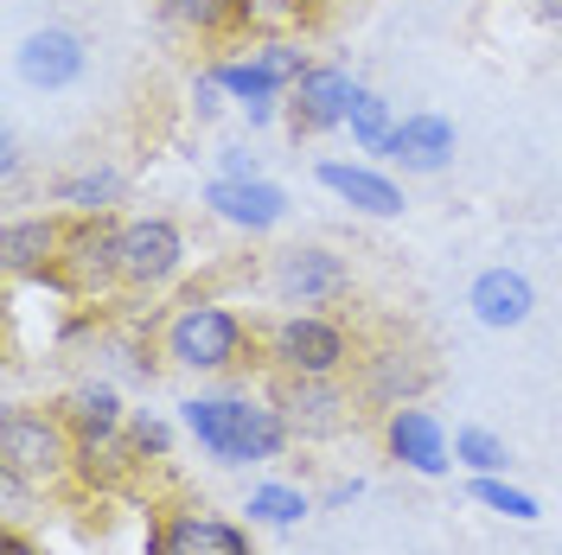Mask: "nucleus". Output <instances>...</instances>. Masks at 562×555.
<instances>
[{"label": "nucleus", "mask_w": 562, "mask_h": 555, "mask_svg": "<svg viewBox=\"0 0 562 555\" xmlns=\"http://www.w3.org/2000/svg\"><path fill=\"white\" fill-rule=\"evenodd\" d=\"M179 428L211 453L217 466H269L294 448V428L281 421L269 396H244V389H205L179 403Z\"/></svg>", "instance_id": "nucleus-1"}, {"label": "nucleus", "mask_w": 562, "mask_h": 555, "mask_svg": "<svg viewBox=\"0 0 562 555\" xmlns=\"http://www.w3.org/2000/svg\"><path fill=\"white\" fill-rule=\"evenodd\" d=\"M256 332H262V326H249L231 301H217V294H186V301L160 319L154 351H160L173 371H192V377H231V371H244L249 358H262Z\"/></svg>", "instance_id": "nucleus-2"}, {"label": "nucleus", "mask_w": 562, "mask_h": 555, "mask_svg": "<svg viewBox=\"0 0 562 555\" xmlns=\"http://www.w3.org/2000/svg\"><path fill=\"white\" fill-rule=\"evenodd\" d=\"M256 346H262L269 377H351V364L364 351L339 313H307V307L276 313L256 332Z\"/></svg>", "instance_id": "nucleus-3"}, {"label": "nucleus", "mask_w": 562, "mask_h": 555, "mask_svg": "<svg viewBox=\"0 0 562 555\" xmlns=\"http://www.w3.org/2000/svg\"><path fill=\"white\" fill-rule=\"evenodd\" d=\"M77 466V434L70 421L38 403H7L0 409V473L20 479L26 491H58Z\"/></svg>", "instance_id": "nucleus-4"}, {"label": "nucleus", "mask_w": 562, "mask_h": 555, "mask_svg": "<svg viewBox=\"0 0 562 555\" xmlns=\"http://www.w3.org/2000/svg\"><path fill=\"white\" fill-rule=\"evenodd\" d=\"M70 217V211H65ZM65 301L97 307L109 294H122V217L115 211H90V217H70L65 224V249L52 262V275L38 281Z\"/></svg>", "instance_id": "nucleus-5"}, {"label": "nucleus", "mask_w": 562, "mask_h": 555, "mask_svg": "<svg viewBox=\"0 0 562 555\" xmlns=\"http://www.w3.org/2000/svg\"><path fill=\"white\" fill-rule=\"evenodd\" d=\"M269 403L294 428V441H307V448L346 441L358 428V416H364L351 377H269Z\"/></svg>", "instance_id": "nucleus-6"}, {"label": "nucleus", "mask_w": 562, "mask_h": 555, "mask_svg": "<svg viewBox=\"0 0 562 555\" xmlns=\"http://www.w3.org/2000/svg\"><path fill=\"white\" fill-rule=\"evenodd\" d=\"M192 262V243L167 211L122 217V294H167Z\"/></svg>", "instance_id": "nucleus-7"}, {"label": "nucleus", "mask_w": 562, "mask_h": 555, "mask_svg": "<svg viewBox=\"0 0 562 555\" xmlns=\"http://www.w3.org/2000/svg\"><path fill=\"white\" fill-rule=\"evenodd\" d=\"M269 287L281 307H307V313H333L351 294V262L326 243H294L276 249L269 262Z\"/></svg>", "instance_id": "nucleus-8"}, {"label": "nucleus", "mask_w": 562, "mask_h": 555, "mask_svg": "<svg viewBox=\"0 0 562 555\" xmlns=\"http://www.w3.org/2000/svg\"><path fill=\"white\" fill-rule=\"evenodd\" d=\"M428 383H435V364H428L416 346H403V339L364 346L358 364H351V389H358V403H364L371 416H390V409H403V403H422Z\"/></svg>", "instance_id": "nucleus-9"}, {"label": "nucleus", "mask_w": 562, "mask_h": 555, "mask_svg": "<svg viewBox=\"0 0 562 555\" xmlns=\"http://www.w3.org/2000/svg\"><path fill=\"white\" fill-rule=\"evenodd\" d=\"M358 90H364V83H358L346 65H314L294 90H288V103H281L288 135L294 140H319V135H333V128H346Z\"/></svg>", "instance_id": "nucleus-10"}, {"label": "nucleus", "mask_w": 562, "mask_h": 555, "mask_svg": "<svg viewBox=\"0 0 562 555\" xmlns=\"http://www.w3.org/2000/svg\"><path fill=\"white\" fill-rule=\"evenodd\" d=\"M13 70H20L26 90L58 97V90H70V83H83V70H90V45H83L77 26H33V33L13 45Z\"/></svg>", "instance_id": "nucleus-11"}, {"label": "nucleus", "mask_w": 562, "mask_h": 555, "mask_svg": "<svg viewBox=\"0 0 562 555\" xmlns=\"http://www.w3.org/2000/svg\"><path fill=\"white\" fill-rule=\"evenodd\" d=\"M384 453L403 466V473H422V479H448L454 473V441L435 409L422 403H403L384 416Z\"/></svg>", "instance_id": "nucleus-12"}, {"label": "nucleus", "mask_w": 562, "mask_h": 555, "mask_svg": "<svg viewBox=\"0 0 562 555\" xmlns=\"http://www.w3.org/2000/svg\"><path fill=\"white\" fill-rule=\"evenodd\" d=\"M147 555H256L244 523L211 511H160L147 523Z\"/></svg>", "instance_id": "nucleus-13"}, {"label": "nucleus", "mask_w": 562, "mask_h": 555, "mask_svg": "<svg viewBox=\"0 0 562 555\" xmlns=\"http://www.w3.org/2000/svg\"><path fill=\"white\" fill-rule=\"evenodd\" d=\"M205 211L217 224H231V230H244V237H269L288 224V185L276 179H211L205 185Z\"/></svg>", "instance_id": "nucleus-14"}, {"label": "nucleus", "mask_w": 562, "mask_h": 555, "mask_svg": "<svg viewBox=\"0 0 562 555\" xmlns=\"http://www.w3.org/2000/svg\"><path fill=\"white\" fill-rule=\"evenodd\" d=\"M65 211H26V217H7L0 230V269L13 281H45L58 249H65Z\"/></svg>", "instance_id": "nucleus-15"}, {"label": "nucleus", "mask_w": 562, "mask_h": 555, "mask_svg": "<svg viewBox=\"0 0 562 555\" xmlns=\"http://www.w3.org/2000/svg\"><path fill=\"white\" fill-rule=\"evenodd\" d=\"M314 179L339 199V205L364 211V217H403V185L384 173V167H371V160H314Z\"/></svg>", "instance_id": "nucleus-16"}, {"label": "nucleus", "mask_w": 562, "mask_h": 555, "mask_svg": "<svg viewBox=\"0 0 562 555\" xmlns=\"http://www.w3.org/2000/svg\"><path fill=\"white\" fill-rule=\"evenodd\" d=\"M467 313L486 326V332H518L530 326V313H537V287H530L525 269H480L473 287H467Z\"/></svg>", "instance_id": "nucleus-17"}, {"label": "nucleus", "mask_w": 562, "mask_h": 555, "mask_svg": "<svg viewBox=\"0 0 562 555\" xmlns=\"http://www.w3.org/2000/svg\"><path fill=\"white\" fill-rule=\"evenodd\" d=\"M454 122L448 115H435V109H416V115H403L396 122V135L384 140V154L378 160H390V167H403V173H441L448 160H454Z\"/></svg>", "instance_id": "nucleus-18"}, {"label": "nucleus", "mask_w": 562, "mask_h": 555, "mask_svg": "<svg viewBox=\"0 0 562 555\" xmlns=\"http://www.w3.org/2000/svg\"><path fill=\"white\" fill-rule=\"evenodd\" d=\"M58 416L70 421V434H77V441H103V434H122L135 409L122 403V389H115L109 377H83L65 403H58Z\"/></svg>", "instance_id": "nucleus-19"}, {"label": "nucleus", "mask_w": 562, "mask_h": 555, "mask_svg": "<svg viewBox=\"0 0 562 555\" xmlns=\"http://www.w3.org/2000/svg\"><path fill=\"white\" fill-rule=\"evenodd\" d=\"M211 70H217L224 97L249 115V128H269V122L281 115V103H288V90H281L276 77L262 70V58H256V52H249V58H217Z\"/></svg>", "instance_id": "nucleus-20"}, {"label": "nucleus", "mask_w": 562, "mask_h": 555, "mask_svg": "<svg viewBox=\"0 0 562 555\" xmlns=\"http://www.w3.org/2000/svg\"><path fill=\"white\" fill-rule=\"evenodd\" d=\"M140 466H147V460L135 453L128 428H122V434H103V441H77V466H70V479H77L83 491H122Z\"/></svg>", "instance_id": "nucleus-21"}, {"label": "nucleus", "mask_w": 562, "mask_h": 555, "mask_svg": "<svg viewBox=\"0 0 562 555\" xmlns=\"http://www.w3.org/2000/svg\"><path fill=\"white\" fill-rule=\"evenodd\" d=\"M128 199V179L115 167H83V173L52 179V205L70 211V217H90V211H115Z\"/></svg>", "instance_id": "nucleus-22"}, {"label": "nucleus", "mask_w": 562, "mask_h": 555, "mask_svg": "<svg viewBox=\"0 0 562 555\" xmlns=\"http://www.w3.org/2000/svg\"><path fill=\"white\" fill-rule=\"evenodd\" d=\"M319 498L307 486H288V479H262V486H249L244 511L249 523H262V530H294V523L314 511Z\"/></svg>", "instance_id": "nucleus-23"}, {"label": "nucleus", "mask_w": 562, "mask_h": 555, "mask_svg": "<svg viewBox=\"0 0 562 555\" xmlns=\"http://www.w3.org/2000/svg\"><path fill=\"white\" fill-rule=\"evenodd\" d=\"M301 20H307V0H237L231 38H288Z\"/></svg>", "instance_id": "nucleus-24"}, {"label": "nucleus", "mask_w": 562, "mask_h": 555, "mask_svg": "<svg viewBox=\"0 0 562 555\" xmlns=\"http://www.w3.org/2000/svg\"><path fill=\"white\" fill-rule=\"evenodd\" d=\"M231 7L237 0H154V13L192 38H231Z\"/></svg>", "instance_id": "nucleus-25"}, {"label": "nucleus", "mask_w": 562, "mask_h": 555, "mask_svg": "<svg viewBox=\"0 0 562 555\" xmlns=\"http://www.w3.org/2000/svg\"><path fill=\"white\" fill-rule=\"evenodd\" d=\"M467 491H473V505H486L492 518H505V523H537L543 518V505H537L525 486H512L505 473H473Z\"/></svg>", "instance_id": "nucleus-26"}, {"label": "nucleus", "mask_w": 562, "mask_h": 555, "mask_svg": "<svg viewBox=\"0 0 562 555\" xmlns=\"http://www.w3.org/2000/svg\"><path fill=\"white\" fill-rule=\"evenodd\" d=\"M454 466L473 479V473H512V448H505V434H492V428H454Z\"/></svg>", "instance_id": "nucleus-27"}, {"label": "nucleus", "mask_w": 562, "mask_h": 555, "mask_svg": "<svg viewBox=\"0 0 562 555\" xmlns=\"http://www.w3.org/2000/svg\"><path fill=\"white\" fill-rule=\"evenodd\" d=\"M396 122H403V115L390 109V97H378V90H358L346 128H351V140H358L364 154H384V140L396 135Z\"/></svg>", "instance_id": "nucleus-28"}, {"label": "nucleus", "mask_w": 562, "mask_h": 555, "mask_svg": "<svg viewBox=\"0 0 562 555\" xmlns=\"http://www.w3.org/2000/svg\"><path fill=\"white\" fill-rule=\"evenodd\" d=\"M249 52L262 58V70L276 77L281 90H294V83H301V77H307V70L319 65V58H314V52H307V45H301V38H294V33H288V38H256Z\"/></svg>", "instance_id": "nucleus-29"}, {"label": "nucleus", "mask_w": 562, "mask_h": 555, "mask_svg": "<svg viewBox=\"0 0 562 555\" xmlns=\"http://www.w3.org/2000/svg\"><path fill=\"white\" fill-rule=\"evenodd\" d=\"M128 441H135V453L147 466H160V460L173 453V421L154 416V409H135V416H128Z\"/></svg>", "instance_id": "nucleus-30"}, {"label": "nucleus", "mask_w": 562, "mask_h": 555, "mask_svg": "<svg viewBox=\"0 0 562 555\" xmlns=\"http://www.w3.org/2000/svg\"><path fill=\"white\" fill-rule=\"evenodd\" d=\"M224 103H231V97H224V83H217V70H199V77H192V115H199V122H211V115H224Z\"/></svg>", "instance_id": "nucleus-31"}, {"label": "nucleus", "mask_w": 562, "mask_h": 555, "mask_svg": "<svg viewBox=\"0 0 562 555\" xmlns=\"http://www.w3.org/2000/svg\"><path fill=\"white\" fill-rule=\"evenodd\" d=\"M217 179H262V154H249V147H217Z\"/></svg>", "instance_id": "nucleus-32"}, {"label": "nucleus", "mask_w": 562, "mask_h": 555, "mask_svg": "<svg viewBox=\"0 0 562 555\" xmlns=\"http://www.w3.org/2000/svg\"><path fill=\"white\" fill-rule=\"evenodd\" d=\"M0 555H52V550H45L38 536H26L20 523H7V530H0Z\"/></svg>", "instance_id": "nucleus-33"}, {"label": "nucleus", "mask_w": 562, "mask_h": 555, "mask_svg": "<svg viewBox=\"0 0 562 555\" xmlns=\"http://www.w3.org/2000/svg\"><path fill=\"white\" fill-rule=\"evenodd\" d=\"M20 167H26V154H20V135H0V179H7V185H20Z\"/></svg>", "instance_id": "nucleus-34"}, {"label": "nucleus", "mask_w": 562, "mask_h": 555, "mask_svg": "<svg viewBox=\"0 0 562 555\" xmlns=\"http://www.w3.org/2000/svg\"><path fill=\"white\" fill-rule=\"evenodd\" d=\"M358 479H339V486H326V498H319V505H351V498H358Z\"/></svg>", "instance_id": "nucleus-35"}]
</instances>
